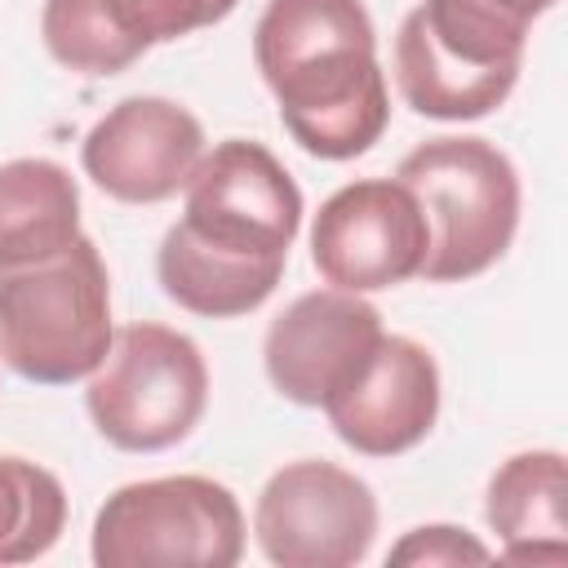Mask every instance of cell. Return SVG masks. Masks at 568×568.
I'll list each match as a JSON object with an SVG mask.
<instances>
[{"mask_svg": "<svg viewBox=\"0 0 568 568\" xmlns=\"http://www.w3.org/2000/svg\"><path fill=\"white\" fill-rule=\"evenodd\" d=\"M80 240V186L44 155L0 164V271L58 257Z\"/></svg>", "mask_w": 568, "mask_h": 568, "instance_id": "15", "label": "cell"}, {"mask_svg": "<svg viewBox=\"0 0 568 568\" xmlns=\"http://www.w3.org/2000/svg\"><path fill=\"white\" fill-rule=\"evenodd\" d=\"M568 470L564 453L532 448L506 457L488 479V528L501 537L510 564H564L568 559Z\"/></svg>", "mask_w": 568, "mask_h": 568, "instance_id": "14", "label": "cell"}, {"mask_svg": "<svg viewBox=\"0 0 568 568\" xmlns=\"http://www.w3.org/2000/svg\"><path fill=\"white\" fill-rule=\"evenodd\" d=\"M182 231L204 248L257 262H288L302 226V191L293 173L248 138H226L200 155L186 178Z\"/></svg>", "mask_w": 568, "mask_h": 568, "instance_id": "7", "label": "cell"}, {"mask_svg": "<svg viewBox=\"0 0 568 568\" xmlns=\"http://www.w3.org/2000/svg\"><path fill=\"white\" fill-rule=\"evenodd\" d=\"M253 532L275 568H351L373 550L377 497L337 462H288L262 484Z\"/></svg>", "mask_w": 568, "mask_h": 568, "instance_id": "8", "label": "cell"}, {"mask_svg": "<svg viewBox=\"0 0 568 568\" xmlns=\"http://www.w3.org/2000/svg\"><path fill=\"white\" fill-rule=\"evenodd\" d=\"M209 404V364L200 346L169 324H129L111 337L89 377L84 408L98 435L124 453L182 444Z\"/></svg>", "mask_w": 568, "mask_h": 568, "instance_id": "5", "label": "cell"}, {"mask_svg": "<svg viewBox=\"0 0 568 568\" xmlns=\"http://www.w3.org/2000/svg\"><path fill=\"white\" fill-rule=\"evenodd\" d=\"M395 178L417 195L430 226L426 284L475 280L510 248L524 195L510 155L488 138H430L399 160Z\"/></svg>", "mask_w": 568, "mask_h": 568, "instance_id": "4", "label": "cell"}, {"mask_svg": "<svg viewBox=\"0 0 568 568\" xmlns=\"http://www.w3.org/2000/svg\"><path fill=\"white\" fill-rule=\"evenodd\" d=\"M430 226L399 178H359L333 191L311 222V262L324 284L377 293L422 275Z\"/></svg>", "mask_w": 568, "mask_h": 568, "instance_id": "9", "label": "cell"}, {"mask_svg": "<svg viewBox=\"0 0 568 568\" xmlns=\"http://www.w3.org/2000/svg\"><path fill=\"white\" fill-rule=\"evenodd\" d=\"M253 62L288 138L315 160H355L390 124V89L364 0H266Z\"/></svg>", "mask_w": 568, "mask_h": 568, "instance_id": "1", "label": "cell"}, {"mask_svg": "<svg viewBox=\"0 0 568 568\" xmlns=\"http://www.w3.org/2000/svg\"><path fill=\"white\" fill-rule=\"evenodd\" d=\"M546 9L555 0H422L395 31L399 98L426 120H484L510 98Z\"/></svg>", "mask_w": 568, "mask_h": 568, "instance_id": "2", "label": "cell"}, {"mask_svg": "<svg viewBox=\"0 0 568 568\" xmlns=\"http://www.w3.org/2000/svg\"><path fill=\"white\" fill-rule=\"evenodd\" d=\"M488 559L493 550L453 524H422L404 532L386 555V564H488Z\"/></svg>", "mask_w": 568, "mask_h": 568, "instance_id": "18", "label": "cell"}, {"mask_svg": "<svg viewBox=\"0 0 568 568\" xmlns=\"http://www.w3.org/2000/svg\"><path fill=\"white\" fill-rule=\"evenodd\" d=\"M333 435L364 457H399L417 448L439 417V364L404 337L382 333L368 364L324 404Z\"/></svg>", "mask_w": 568, "mask_h": 568, "instance_id": "12", "label": "cell"}, {"mask_svg": "<svg viewBox=\"0 0 568 568\" xmlns=\"http://www.w3.org/2000/svg\"><path fill=\"white\" fill-rule=\"evenodd\" d=\"M111 275L89 235L58 257L0 271V359L36 386H71L111 351Z\"/></svg>", "mask_w": 568, "mask_h": 568, "instance_id": "3", "label": "cell"}, {"mask_svg": "<svg viewBox=\"0 0 568 568\" xmlns=\"http://www.w3.org/2000/svg\"><path fill=\"white\" fill-rule=\"evenodd\" d=\"M204 155L200 120L155 93L120 98L80 142V164L120 204H160L186 186Z\"/></svg>", "mask_w": 568, "mask_h": 568, "instance_id": "11", "label": "cell"}, {"mask_svg": "<svg viewBox=\"0 0 568 568\" xmlns=\"http://www.w3.org/2000/svg\"><path fill=\"white\" fill-rule=\"evenodd\" d=\"M382 311L364 293L315 288L293 297L266 328L262 364L271 386L297 408H324L377 351Z\"/></svg>", "mask_w": 568, "mask_h": 568, "instance_id": "10", "label": "cell"}, {"mask_svg": "<svg viewBox=\"0 0 568 568\" xmlns=\"http://www.w3.org/2000/svg\"><path fill=\"white\" fill-rule=\"evenodd\" d=\"M155 275L164 297L178 302L182 311L204 320H235L257 311L275 293L284 262H257V257H231V253L204 248L173 222L160 240Z\"/></svg>", "mask_w": 568, "mask_h": 568, "instance_id": "16", "label": "cell"}, {"mask_svg": "<svg viewBox=\"0 0 568 568\" xmlns=\"http://www.w3.org/2000/svg\"><path fill=\"white\" fill-rule=\"evenodd\" d=\"M89 550L98 568H235L244 555V510L235 493L209 475L138 479L98 506Z\"/></svg>", "mask_w": 568, "mask_h": 568, "instance_id": "6", "label": "cell"}, {"mask_svg": "<svg viewBox=\"0 0 568 568\" xmlns=\"http://www.w3.org/2000/svg\"><path fill=\"white\" fill-rule=\"evenodd\" d=\"M240 0H44L40 36L80 75H120L151 44L182 40L235 13Z\"/></svg>", "mask_w": 568, "mask_h": 568, "instance_id": "13", "label": "cell"}, {"mask_svg": "<svg viewBox=\"0 0 568 568\" xmlns=\"http://www.w3.org/2000/svg\"><path fill=\"white\" fill-rule=\"evenodd\" d=\"M67 528V493L53 470L0 453V564H31Z\"/></svg>", "mask_w": 568, "mask_h": 568, "instance_id": "17", "label": "cell"}]
</instances>
